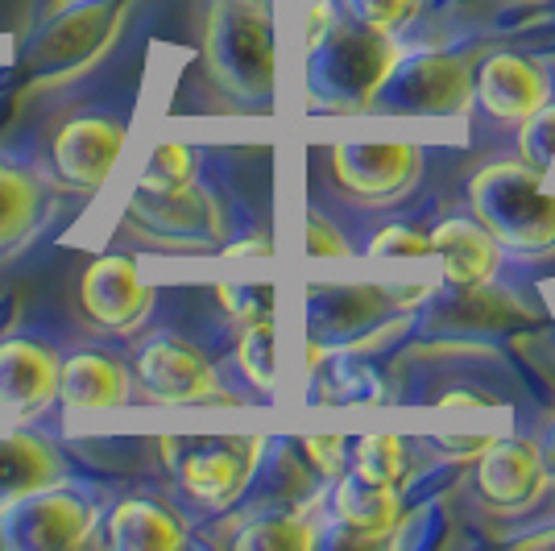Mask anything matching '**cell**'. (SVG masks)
<instances>
[{
  "label": "cell",
  "instance_id": "cell-29",
  "mask_svg": "<svg viewBox=\"0 0 555 551\" xmlns=\"http://www.w3.org/2000/svg\"><path fill=\"white\" fill-rule=\"evenodd\" d=\"M373 257H431V241L411 232L406 225H390L370 241Z\"/></svg>",
  "mask_w": 555,
  "mask_h": 551
},
{
  "label": "cell",
  "instance_id": "cell-14",
  "mask_svg": "<svg viewBox=\"0 0 555 551\" xmlns=\"http://www.w3.org/2000/svg\"><path fill=\"white\" fill-rule=\"evenodd\" d=\"M138 394V377L120 357L104 348H75L59 366V402L75 411L125 407Z\"/></svg>",
  "mask_w": 555,
  "mask_h": 551
},
{
  "label": "cell",
  "instance_id": "cell-21",
  "mask_svg": "<svg viewBox=\"0 0 555 551\" xmlns=\"http://www.w3.org/2000/svg\"><path fill=\"white\" fill-rule=\"evenodd\" d=\"M382 307H386L382 291H370V286H327V291H311L307 295V320H311L315 341H327V336H352Z\"/></svg>",
  "mask_w": 555,
  "mask_h": 551
},
{
  "label": "cell",
  "instance_id": "cell-7",
  "mask_svg": "<svg viewBox=\"0 0 555 551\" xmlns=\"http://www.w3.org/2000/svg\"><path fill=\"white\" fill-rule=\"evenodd\" d=\"M125 138H129V120L120 113L92 108V113L67 116L50 138V179L75 195H95L108 183Z\"/></svg>",
  "mask_w": 555,
  "mask_h": 551
},
{
  "label": "cell",
  "instance_id": "cell-13",
  "mask_svg": "<svg viewBox=\"0 0 555 551\" xmlns=\"http://www.w3.org/2000/svg\"><path fill=\"white\" fill-rule=\"evenodd\" d=\"M332 170L361 200H393L418 179L423 154L415 145H340L332 150Z\"/></svg>",
  "mask_w": 555,
  "mask_h": 551
},
{
  "label": "cell",
  "instance_id": "cell-34",
  "mask_svg": "<svg viewBox=\"0 0 555 551\" xmlns=\"http://www.w3.org/2000/svg\"><path fill=\"white\" fill-rule=\"evenodd\" d=\"M63 4H70V0H47V4H42V17H47V13H59Z\"/></svg>",
  "mask_w": 555,
  "mask_h": 551
},
{
  "label": "cell",
  "instance_id": "cell-5",
  "mask_svg": "<svg viewBox=\"0 0 555 551\" xmlns=\"http://www.w3.org/2000/svg\"><path fill=\"white\" fill-rule=\"evenodd\" d=\"M473 207L481 212L486 232L514 249L555 245V195L543 191L534 166H489L473 179Z\"/></svg>",
  "mask_w": 555,
  "mask_h": 551
},
{
  "label": "cell",
  "instance_id": "cell-26",
  "mask_svg": "<svg viewBox=\"0 0 555 551\" xmlns=\"http://www.w3.org/2000/svg\"><path fill=\"white\" fill-rule=\"evenodd\" d=\"M195 175H199V154L191 145H179V141H163L145 162L138 191H166V187L191 183Z\"/></svg>",
  "mask_w": 555,
  "mask_h": 551
},
{
  "label": "cell",
  "instance_id": "cell-27",
  "mask_svg": "<svg viewBox=\"0 0 555 551\" xmlns=\"http://www.w3.org/2000/svg\"><path fill=\"white\" fill-rule=\"evenodd\" d=\"M220 303L232 320L254 323L274 316V286L270 282H224L220 286Z\"/></svg>",
  "mask_w": 555,
  "mask_h": 551
},
{
  "label": "cell",
  "instance_id": "cell-25",
  "mask_svg": "<svg viewBox=\"0 0 555 551\" xmlns=\"http://www.w3.org/2000/svg\"><path fill=\"white\" fill-rule=\"evenodd\" d=\"M357 473L361 477H370V482H382V485H398L406 482V473H411V457H406V444L398 436H365L357 444Z\"/></svg>",
  "mask_w": 555,
  "mask_h": 551
},
{
  "label": "cell",
  "instance_id": "cell-3",
  "mask_svg": "<svg viewBox=\"0 0 555 551\" xmlns=\"http://www.w3.org/2000/svg\"><path fill=\"white\" fill-rule=\"evenodd\" d=\"M100 518H104V498L79 477H63L0 505V548L79 551L95 539Z\"/></svg>",
  "mask_w": 555,
  "mask_h": 551
},
{
  "label": "cell",
  "instance_id": "cell-12",
  "mask_svg": "<svg viewBox=\"0 0 555 551\" xmlns=\"http://www.w3.org/2000/svg\"><path fill=\"white\" fill-rule=\"evenodd\" d=\"M307 54H320V71H315L320 75V92L357 95V100L377 92L386 84L390 67L398 63L386 34H370V29L348 34L340 25H332V34Z\"/></svg>",
  "mask_w": 555,
  "mask_h": 551
},
{
  "label": "cell",
  "instance_id": "cell-10",
  "mask_svg": "<svg viewBox=\"0 0 555 551\" xmlns=\"http://www.w3.org/2000/svg\"><path fill=\"white\" fill-rule=\"evenodd\" d=\"M63 353L38 332L0 336V411L38 419L59 402Z\"/></svg>",
  "mask_w": 555,
  "mask_h": 551
},
{
  "label": "cell",
  "instance_id": "cell-16",
  "mask_svg": "<svg viewBox=\"0 0 555 551\" xmlns=\"http://www.w3.org/2000/svg\"><path fill=\"white\" fill-rule=\"evenodd\" d=\"M100 539L113 551H175L186 548V527L175 510L154 498H120L104 514Z\"/></svg>",
  "mask_w": 555,
  "mask_h": 551
},
{
  "label": "cell",
  "instance_id": "cell-4",
  "mask_svg": "<svg viewBox=\"0 0 555 551\" xmlns=\"http://www.w3.org/2000/svg\"><path fill=\"white\" fill-rule=\"evenodd\" d=\"M125 232L170 253H199V249H224L229 220L224 207L208 187H199V175L191 183L166 187V191H138L125 212Z\"/></svg>",
  "mask_w": 555,
  "mask_h": 551
},
{
  "label": "cell",
  "instance_id": "cell-28",
  "mask_svg": "<svg viewBox=\"0 0 555 551\" xmlns=\"http://www.w3.org/2000/svg\"><path fill=\"white\" fill-rule=\"evenodd\" d=\"M345 9L370 34H393L402 22H411L418 0H345Z\"/></svg>",
  "mask_w": 555,
  "mask_h": 551
},
{
  "label": "cell",
  "instance_id": "cell-17",
  "mask_svg": "<svg viewBox=\"0 0 555 551\" xmlns=\"http://www.w3.org/2000/svg\"><path fill=\"white\" fill-rule=\"evenodd\" d=\"M477 95L498 120H527L547 104V75L518 54H493L481 67Z\"/></svg>",
  "mask_w": 555,
  "mask_h": 551
},
{
  "label": "cell",
  "instance_id": "cell-2",
  "mask_svg": "<svg viewBox=\"0 0 555 551\" xmlns=\"http://www.w3.org/2000/svg\"><path fill=\"white\" fill-rule=\"evenodd\" d=\"M211 79L241 104H270L274 95V17L270 0H211L204 29Z\"/></svg>",
  "mask_w": 555,
  "mask_h": 551
},
{
  "label": "cell",
  "instance_id": "cell-24",
  "mask_svg": "<svg viewBox=\"0 0 555 551\" xmlns=\"http://www.w3.org/2000/svg\"><path fill=\"white\" fill-rule=\"evenodd\" d=\"M236 366L245 369V377L254 382L257 390H274L278 373V353H274V316L270 320L245 323L241 341H236Z\"/></svg>",
  "mask_w": 555,
  "mask_h": 551
},
{
  "label": "cell",
  "instance_id": "cell-22",
  "mask_svg": "<svg viewBox=\"0 0 555 551\" xmlns=\"http://www.w3.org/2000/svg\"><path fill=\"white\" fill-rule=\"evenodd\" d=\"M406 100L411 108H423V113H456L468 100V75H464V63L456 59H443V54H431L415 67L406 71Z\"/></svg>",
  "mask_w": 555,
  "mask_h": 551
},
{
  "label": "cell",
  "instance_id": "cell-32",
  "mask_svg": "<svg viewBox=\"0 0 555 551\" xmlns=\"http://www.w3.org/2000/svg\"><path fill=\"white\" fill-rule=\"evenodd\" d=\"M307 253H311V257H345L348 253L345 236L332 229L320 212L307 216Z\"/></svg>",
  "mask_w": 555,
  "mask_h": 551
},
{
  "label": "cell",
  "instance_id": "cell-31",
  "mask_svg": "<svg viewBox=\"0 0 555 551\" xmlns=\"http://www.w3.org/2000/svg\"><path fill=\"white\" fill-rule=\"evenodd\" d=\"M522 154L531 166H547L555 154V108L552 113H539L527 116V133H522Z\"/></svg>",
  "mask_w": 555,
  "mask_h": 551
},
{
  "label": "cell",
  "instance_id": "cell-11",
  "mask_svg": "<svg viewBox=\"0 0 555 551\" xmlns=\"http://www.w3.org/2000/svg\"><path fill=\"white\" fill-rule=\"evenodd\" d=\"M54 179L22 154H0V261L38 241L54 212Z\"/></svg>",
  "mask_w": 555,
  "mask_h": 551
},
{
  "label": "cell",
  "instance_id": "cell-18",
  "mask_svg": "<svg viewBox=\"0 0 555 551\" xmlns=\"http://www.w3.org/2000/svg\"><path fill=\"white\" fill-rule=\"evenodd\" d=\"M477 485L493 505L531 502L543 485V452L527 439H489Z\"/></svg>",
  "mask_w": 555,
  "mask_h": 551
},
{
  "label": "cell",
  "instance_id": "cell-8",
  "mask_svg": "<svg viewBox=\"0 0 555 551\" xmlns=\"http://www.w3.org/2000/svg\"><path fill=\"white\" fill-rule=\"evenodd\" d=\"M138 377L141 394L150 402H166V407H208V402H236L211 361L195 345H186L179 336H154L138 348Z\"/></svg>",
  "mask_w": 555,
  "mask_h": 551
},
{
  "label": "cell",
  "instance_id": "cell-30",
  "mask_svg": "<svg viewBox=\"0 0 555 551\" xmlns=\"http://www.w3.org/2000/svg\"><path fill=\"white\" fill-rule=\"evenodd\" d=\"M302 448H307V460L324 473L327 482H340L348 473V460H352V452H348V444L340 436H315V439H302Z\"/></svg>",
  "mask_w": 555,
  "mask_h": 551
},
{
  "label": "cell",
  "instance_id": "cell-6",
  "mask_svg": "<svg viewBox=\"0 0 555 551\" xmlns=\"http://www.w3.org/2000/svg\"><path fill=\"white\" fill-rule=\"evenodd\" d=\"M163 460L170 464L175 482L183 485V494L191 502L211 505V510H224L232 505L249 482H254L257 464L266 457V439H163Z\"/></svg>",
  "mask_w": 555,
  "mask_h": 551
},
{
  "label": "cell",
  "instance_id": "cell-9",
  "mask_svg": "<svg viewBox=\"0 0 555 551\" xmlns=\"http://www.w3.org/2000/svg\"><path fill=\"white\" fill-rule=\"evenodd\" d=\"M79 311L104 336H133L154 311V286L129 253H104L79 278Z\"/></svg>",
  "mask_w": 555,
  "mask_h": 551
},
{
  "label": "cell",
  "instance_id": "cell-33",
  "mask_svg": "<svg viewBox=\"0 0 555 551\" xmlns=\"http://www.w3.org/2000/svg\"><path fill=\"white\" fill-rule=\"evenodd\" d=\"M224 253H229V257H270L274 245H270V236L261 232V236H249V241H224Z\"/></svg>",
  "mask_w": 555,
  "mask_h": 551
},
{
  "label": "cell",
  "instance_id": "cell-23",
  "mask_svg": "<svg viewBox=\"0 0 555 551\" xmlns=\"http://www.w3.org/2000/svg\"><path fill=\"white\" fill-rule=\"evenodd\" d=\"M232 543L245 551H311L320 543V530L299 514H270L245 523L232 535Z\"/></svg>",
  "mask_w": 555,
  "mask_h": 551
},
{
  "label": "cell",
  "instance_id": "cell-15",
  "mask_svg": "<svg viewBox=\"0 0 555 551\" xmlns=\"http://www.w3.org/2000/svg\"><path fill=\"white\" fill-rule=\"evenodd\" d=\"M63 477H75V464L54 439H47L42 432L0 436V505L25 498L42 485L63 482Z\"/></svg>",
  "mask_w": 555,
  "mask_h": 551
},
{
  "label": "cell",
  "instance_id": "cell-19",
  "mask_svg": "<svg viewBox=\"0 0 555 551\" xmlns=\"http://www.w3.org/2000/svg\"><path fill=\"white\" fill-rule=\"evenodd\" d=\"M427 241H431V253L443 261V278L456 286H486L498 270V245L473 220H443Z\"/></svg>",
  "mask_w": 555,
  "mask_h": 551
},
{
  "label": "cell",
  "instance_id": "cell-1",
  "mask_svg": "<svg viewBox=\"0 0 555 551\" xmlns=\"http://www.w3.org/2000/svg\"><path fill=\"white\" fill-rule=\"evenodd\" d=\"M129 0H70L47 13L22 50L29 92H50L95 67L116 42Z\"/></svg>",
  "mask_w": 555,
  "mask_h": 551
},
{
  "label": "cell",
  "instance_id": "cell-20",
  "mask_svg": "<svg viewBox=\"0 0 555 551\" xmlns=\"http://www.w3.org/2000/svg\"><path fill=\"white\" fill-rule=\"evenodd\" d=\"M336 514L361 539H386V530H393L402 518V502H398L393 485L370 482L361 473H352V477L345 473L336 485Z\"/></svg>",
  "mask_w": 555,
  "mask_h": 551
}]
</instances>
